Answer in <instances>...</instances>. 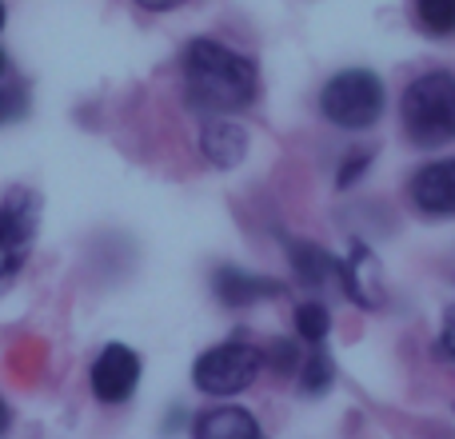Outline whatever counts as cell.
I'll return each mask as SVG.
<instances>
[{"instance_id": "6da1fadb", "label": "cell", "mask_w": 455, "mask_h": 439, "mask_svg": "<svg viewBox=\"0 0 455 439\" xmlns=\"http://www.w3.org/2000/svg\"><path fill=\"white\" fill-rule=\"evenodd\" d=\"M184 68V96L196 112H208V116H232V112L248 108L256 100V64L248 56L232 52L220 40H188L180 56Z\"/></svg>"}, {"instance_id": "7a4b0ae2", "label": "cell", "mask_w": 455, "mask_h": 439, "mask_svg": "<svg viewBox=\"0 0 455 439\" xmlns=\"http://www.w3.org/2000/svg\"><path fill=\"white\" fill-rule=\"evenodd\" d=\"M403 132L419 148H440L455 140V72H424L403 88Z\"/></svg>"}, {"instance_id": "3957f363", "label": "cell", "mask_w": 455, "mask_h": 439, "mask_svg": "<svg viewBox=\"0 0 455 439\" xmlns=\"http://www.w3.org/2000/svg\"><path fill=\"white\" fill-rule=\"evenodd\" d=\"M384 80L368 68H344L323 84L320 92V112L331 120L336 128H347V132H360V128H371L379 116H384Z\"/></svg>"}, {"instance_id": "277c9868", "label": "cell", "mask_w": 455, "mask_h": 439, "mask_svg": "<svg viewBox=\"0 0 455 439\" xmlns=\"http://www.w3.org/2000/svg\"><path fill=\"white\" fill-rule=\"evenodd\" d=\"M40 224V200L28 188H12L0 200V291L20 275Z\"/></svg>"}, {"instance_id": "5b68a950", "label": "cell", "mask_w": 455, "mask_h": 439, "mask_svg": "<svg viewBox=\"0 0 455 439\" xmlns=\"http://www.w3.org/2000/svg\"><path fill=\"white\" fill-rule=\"evenodd\" d=\"M259 363H264V352L243 339H228V344L208 347L204 355L192 368V379L204 395H235L256 379Z\"/></svg>"}, {"instance_id": "8992f818", "label": "cell", "mask_w": 455, "mask_h": 439, "mask_svg": "<svg viewBox=\"0 0 455 439\" xmlns=\"http://www.w3.org/2000/svg\"><path fill=\"white\" fill-rule=\"evenodd\" d=\"M88 384H92V395L100 403H124V400H132L136 384H140V355H136L132 347H124V344H108L92 360Z\"/></svg>"}, {"instance_id": "52a82bcc", "label": "cell", "mask_w": 455, "mask_h": 439, "mask_svg": "<svg viewBox=\"0 0 455 439\" xmlns=\"http://www.w3.org/2000/svg\"><path fill=\"white\" fill-rule=\"evenodd\" d=\"M411 204L427 216H455V156L435 160L411 176Z\"/></svg>"}, {"instance_id": "ba28073f", "label": "cell", "mask_w": 455, "mask_h": 439, "mask_svg": "<svg viewBox=\"0 0 455 439\" xmlns=\"http://www.w3.org/2000/svg\"><path fill=\"white\" fill-rule=\"evenodd\" d=\"M212 291L228 307H248V304H259V299L283 296V283L272 280V275H256V272H243V267L224 264L212 272Z\"/></svg>"}, {"instance_id": "9c48e42d", "label": "cell", "mask_w": 455, "mask_h": 439, "mask_svg": "<svg viewBox=\"0 0 455 439\" xmlns=\"http://www.w3.org/2000/svg\"><path fill=\"white\" fill-rule=\"evenodd\" d=\"M192 439H264V432L248 408L220 403V408H208L192 419Z\"/></svg>"}, {"instance_id": "30bf717a", "label": "cell", "mask_w": 455, "mask_h": 439, "mask_svg": "<svg viewBox=\"0 0 455 439\" xmlns=\"http://www.w3.org/2000/svg\"><path fill=\"white\" fill-rule=\"evenodd\" d=\"M200 152H204L216 168H235L248 156V132H243L235 120L212 116V120H204V132H200Z\"/></svg>"}, {"instance_id": "8fae6325", "label": "cell", "mask_w": 455, "mask_h": 439, "mask_svg": "<svg viewBox=\"0 0 455 439\" xmlns=\"http://www.w3.org/2000/svg\"><path fill=\"white\" fill-rule=\"evenodd\" d=\"M288 259L296 267V280L307 283V288H328V283H339V275H344V259L323 251L320 243L288 240Z\"/></svg>"}, {"instance_id": "7c38bea8", "label": "cell", "mask_w": 455, "mask_h": 439, "mask_svg": "<svg viewBox=\"0 0 455 439\" xmlns=\"http://www.w3.org/2000/svg\"><path fill=\"white\" fill-rule=\"evenodd\" d=\"M416 20L432 36H451L455 32V0H416Z\"/></svg>"}, {"instance_id": "4fadbf2b", "label": "cell", "mask_w": 455, "mask_h": 439, "mask_svg": "<svg viewBox=\"0 0 455 439\" xmlns=\"http://www.w3.org/2000/svg\"><path fill=\"white\" fill-rule=\"evenodd\" d=\"M328 328H331V315H328V307H323V304L307 299V304L296 307V331H299V339H307V344H323Z\"/></svg>"}, {"instance_id": "5bb4252c", "label": "cell", "mask_w": 455, "mask_h": 439, "mask_svg": "<svg viewBox=\"0 0 455 439\" xmlns=\"http://www.w3.org/2000/svg\"><path fill=\"white\" fill-rule=\"evenodd\" d=\"M331 376H336V368H331V355L328 352H312L304 363H299V387H304L307 395L328 392Z\"/></svg>"}, {"instance_id": "9a60e30c", "label": "cell", "mask_w": 455, "mask_h": 439, "mask_svg": "<svg viewBox=\"0 0 455 439\" xmlns=\"http://www.w3.org/2000/svg\"><path fill=\"white\" fill-rule=\"evenodd\" d=\"M24 112H28V92H24V84H0V124L20 120Z\"/></svg>"}, {"instance_id": "2e32d148", "label": "cell", "mask_w": 455, "mask_h": 439, "mask_svg": "<svg viewBox=\"0 0 455 439\" xmlns=\"http://www.w3.org/2000/svg\"><path fill=\"white\" fill-rule=\"evenodd\" d=\"M371 164V152L363 148V152H355V156H347L344 160V168H339V188H347V184H355L363 176V168Z\"/></svg>"}, {"instance_id": "e0dca14e", "label": "cell", "mask_w": 455, "mask_h": 439, "mask_svg": "<svg viewBox=\"0 0 455 439\" xmlns=\"http://www.w3.org/2000/svg\"><path fill=\"white\" fill-rule=\"evenodd\" d=\"M440 347L455 360V304L443 312V331H440Z\"/></svg>"}, {"instance_id": "ac0fdd59", "label": "cell", "mask_w": 455, "mask_h": 439, "mask_svg": "<svg viewBox=\"0 0 455 439\" xmlns=\"http://www.w3.org/2000/svg\"><path fill=\"white\" fill-rule=\"evenodd\" d=\"M140 8H148V12H164V8H172V4H184V0H136Z\"/></svg>"}, {"instance_id": "d6986e66", "label": "cell", "mask_w": 455, "mask_h": 439, "mask_svg": "<svg viewBox=\"0 0 455 439\" xmlns=\"http://www.w3.org/2000/svg\"><path fill=\"white\" fill-rule=\"evenodd\" d=\"M8 427H12V411H8V403L0 400V435H4Z\"/></svg>"}, {"instance_id": "ffe728a7", "label": "cell", "mask_w": 455, "mask_h": 439, "mask_svg": "<svg viewBox=\"0 0 455 439\" xmlns=\"http://www.w3.org/2000/svg\"><path fill=\"white\" fill-rule=\"evenodd\" d=\"M4 72H8V56L0 52V76H4Z\"/></svg>"}, {"instance_id": "44dd1931", "label": "cell", "mask_w": 455, "mask_h": 439, "mask_svg": "<svg viewBox=\"0 0 455 439\" xmlns=\"http://www.w3.org/2000/svg\"><path fill=\"white\" fill-rule=\"evenodd\" d=\"M0 28H4V0H0Z\"/></svg>"}]
</instances>
